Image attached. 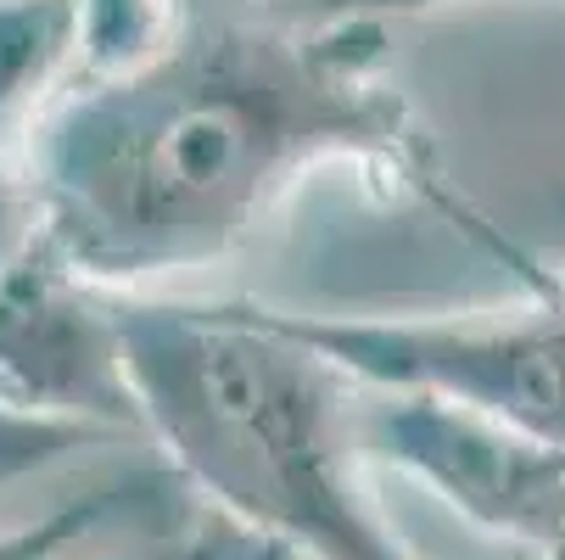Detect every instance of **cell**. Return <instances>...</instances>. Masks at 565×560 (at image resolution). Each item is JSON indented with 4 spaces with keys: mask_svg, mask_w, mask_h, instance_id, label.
Masks as SVG:
<instances>
[{
    "mask_svg": "<svg viewBox=\"0 0 565 560\" xmlns=\"http://www.w3.org/2000/svg\"><path fill=\"white\" fill-rule=\"evenodd\" d=\"M118 370L180 465L235 516L319 560H409L353 483L326 353L258 308L118 319Z\"/></svg>",
    "mask_w": 565,
    "mask_h": 560,
    "instance_id": "1",
    "label": "cell"
},
{
    "mask_svg": "<svg viewBox=\"0 0 565 560\" xmlns=\"http://www.w3.org/2000/svg\"><path fill=\"white\" fill-rule=\"evenodd\" d=\"M291 135V85L275 67L258 78V56L191 51L73 118L56 163V230L96 264L218 247Z\"/></svg>",
    "mask_w": 565,
    "mask_h": 560,
    "instance_id": "2",
    "label": "cell"
},
{
    "mask_svg": "<svg viewBox=\"0 0 565 560\" xmlns=\"http://www.w3.org/2000/svg\"><path fill=\"white\" fill-rule=\"evenodd\" d=\"M359 7H426V0H269L275 18H342Z\"/></svg>",
    "mask_w": 565,
    "mask_h": 560,
    "instance_id": "7",
    "label": "cell"
},
{
    "mask_svg": "<svg viewBox=\"0 0 565 560\" xmlns=\"http://www.w3.org/2000/svg\"><path fill=\"white\" fill-rule=\"evenodd\" d=\"M548 308L526 314L521 326H481V331H409V326H302V319L269 314L275 326L342 370L397 381V387H437L465 398L470 410L510 421L565 459V286H543Z\"/></svg>",
    "mask_w": 565,
    "mask_h": 560,
    "instance_id": "3",
    "label": "cell"
},
{
    "mask_svg": "<svg viewBox=\"0 0 565 560\" xmlns=\"http://www.w3.org/2000/svg\"><path fill=\"white\" fill-rule=\"evenodd\" d=\"M140 483H124V488H102V494H85V499H73L40 521H23L12 532H0V560H56L73 538H85L118 499H129Z\"/></svg>",
    "mask_w": 565,
    "mask_h": 560,
    "instance_id": "5",
    "label": "cell"
},
{
    "mask_svg": "<svg viewBox=\"0 0 565 560\" xmlns=\"http://www.w3.org/2000/svg\"><path fill=\"white\" fill-rule=\"evenodd\" d=\"M180 560H319L291 538H275L253 521H235V516H207L202 532L191 538V549Z\"/></svg>",
    "mask_w": 565,
    "mask_h": 560,
    "instance_id": "6",
    "label": "cell"
},
{
    "mask_svg": "<svg viewBox=\"0 0 565 560\" xmlns=\"http://www.w3.org/2000/svg\"><path fill=\"white\" fill-rule=\"evenodd\" d=\"M113 432L90 426V421H62V415H34L18 404H0V483H12L23 471H40L51 459H62L78 443H102Z\"/></svg>",
    "mask_w": 565,
    "mask_h": 560,
    "instance_id": "4",
    "label": "cell"
}]
</instances>
